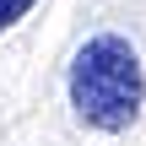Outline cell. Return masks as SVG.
Here are the masks:
<instances>
[{
	"label": "cell",
	"mask_w": 146,
	"mask_h": 146,
	"mask_svg": "<svg viewBox=\"0 0 146 146\" xmlns=\"http://www.w3.org/2000/svg\"><path fill=\"white\" fill-rule=\"evenodd\" d=\"M65 92L87 130H103V135L130 130L146 103V65L135 54V43L119 33H92L70 60Z\"/></svg>",
	"instance_id": "1"
},
{
	"label": "cell",
	"mask_w": 146,
	"mask_h": 146,
	"mask_svg": "<svg viewBox=\"0 0 146 146\" xmlns=\"http://www.w3.org/2000/svg\"><path fill=\"white\" fill-rule=\"evenodd\" d=\"M33 5H38V0H0V33H5V27H16Z\"/></svg>",
	"instance_id": "2"
}]
</instances>
